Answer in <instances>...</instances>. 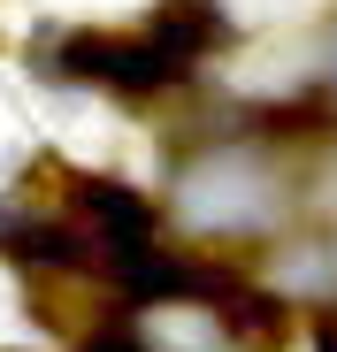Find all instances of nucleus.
Masks as SVG:
<instances>
[{
    "instance_id": "2",
    "label": "nucleus",
    "mask_w": 337,
    "mask_h": 352,
    "mask_svg": "<svg viewBox=\"0 0 337 352\" xmlns=\"http://www.w3.org/2000/svg\"><path fill=\"white\" fill-rule=\"evenodd\" d=\"M314 344H322V352H337V322H322V329H314Z\"/></svg>"
},
{
    "instance_id": "1",
    "label": "nucleus",
    "mask_w": 337,
    "mask_h": 352,
    "mask_svg": "<svg viewBox=\"0 0 337 352\" xmlns=\"http://www.w3.org/2000/svg\"><path fill=\"white\" fill-rule=\"evenodd\" d=\"M85 352H146V344H138V337H131V329H100V337H92V344H85Z\"/></svg>"
}]
</instances>
